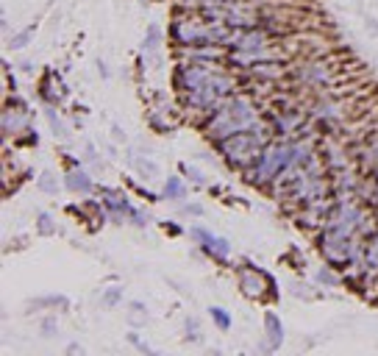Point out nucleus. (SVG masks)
Here are the masks:
<instances>
[{
	"label": "nucleus",
	"instance_id": "2f4dec72",
	"mask_svg": "<svg viewBox=\"0 0 378 356\" xmlns=\"http://www.w3.org/2000/svg\"><path fill=\"white\" fill-rule=\"evenodd\" d=\"M67 353H78V356H81V353H84V348H81V345H75V342H73V345H70V348H67Z\"/></svg>",
	"mask_w": 378,
	"mask_h": 356
},
{
	"label": "nucleus",
	"instance_id": "1a4fd4ad",
	"mask_svg": "<svg viewBox=\"0 0 378 356\" xmlns=\"http://www.w3.org/2000/svg\"><path fill=\"white\" fill-rule=\"evenodd\" d=\"M64 187H67L70 192L89 195L95 184H92V178H89V173H86V170H81V167H73V170H67V176H64Z\"/></svg>",
	"mask_w": 378,
	"mask_h": 356
},
{
	"label": "nucleus",
	"instance_id": "5701e85b",
	"mask_svg": "<svg viewBox=\"0 0 378 356\" xmlns=\"http://www.w3.org/2000/svg\"><path fill=\"white\" fill-rule=\"evenodd\" d=\"M134 165H137V170L145 173V176H158V165L150 162V159H134Z\"/></svg>",
	"mask_w": 378,
	"mask_h": 356
},
{
	"label": "nucleus",
	"instance_id": "7ed1b4c3",
	"mask_svg": "<svg viewBox=\"0 0 378 356\" xmlns=\"http://www.w3.org/2000/svg\"><path fill=\"white\" fill-rule=\"evenodd\" d=\"M292 154H295V142H290V139H273V142H267L264 150H261V156L256 159V165L245 170L248 184H253V187H270V184H273V181L290 167Z\"/></svg>",
	"mask_w": 378,
	"mask_h": 356
},
{
	"label": "nucleus",
	"instance_id": "a211bd4d",
	"mask_svg": "<svg viewBox=\"0 0 378 356\" xmlns=\"http://www.w3.org/2000/svg\"><path fill=\"white\" fill-rule=\"evenodd\" d=\"M123 300V287H109L103 295H100V303L106 309H112V307H117V303Z\"/></svg>",
	"mask_w": 378,
	"mask_h": 356
},
{
	"label": "nucleus",
	"instance_id": "dca6fc26",
	"mask_svg": "<svg viewBox=\"0 0 378 356\" xmlns=\"http://www.w3.org/2000/svg\"><path fill=\"white\" fill-rule=\"evenodd\" d=\"M36 184H39V189H42V192H47V195H56V192L62 189L59 178H56V176H53V173H42Z\"/></svg>",
	"mask_w": 378,
	"mask_h": 356
},
{
	"label": "nucleus",
	"instance_id": "4468645a",
	"mask_svg": "<svg viewBox=\"0 0 378 356\" xmlns=\"http://www.w3.org/2000/svg\"><path fill=\"white\" fill-rule=\"evenodd\" d=\"M128 309H131V312H128V323H131V326H145V323H147V307H145V303L134 300Z\"/></svg>",
	"mask_w": 378,
	"mask_h": 356
},
{
	"label": "nucleus",
	"instance_id": "bb28decb",
	"mask_svg": "<svg viewBox=\"0 0 378 356\" xmlns=\"http://www.w3.org/2000/svg\"><path fill=\"white\" fill-rule=\"evenodd\" d=\"M131 220H134V226H139V228L147 226V215H142V212H137V209L131 212Z\"/></svg>",
	"mask_w": 378,
	"mask_h": 356
},
{
	"label": "nucleus",
	"instance_id": "f257e3e1",
	"mask_svg": "<svg viewBox=\"0 0 378 356\" xmlns=\"http://www.w3.org/2000/svg\"><path fill=\"white\" fill-rule=\"evenodd\" d=\"M267 126V120H261L253 97L248 95H231L226 104H220L214 109L206 120V137L211 142H220L231 134H239V131H253V128H261Z\"/></svg>",
	"mask_w": 378,
	"mask_h": 356
},
{
	"label": "nucleus",
	"instance_id": "423d86ee",
	"mask_svg": "<svg viewBox=\"0 0 378 356\" xmlns=\"http://www.w3.org/2000/svg\"><path fill=\"white\" fill-rule=\"evenodd\" d=\"M100 200H103V209H109L115 217H131L134 212V206L120 189H100Z\"/></svg>",
	"mask_w": 378,
	"mask_h": 356
},
{
	"label": "nucleus",
	"instance_id": "39448f33",
	"mask_svg": "<svg viewBox=\"0 0 378 356\" xmlns=\"http://www.w3.org/2000/svg\"><path fill=\"white\" fill-rule=\"evenodd\" d=\"M239 289H242V295L261 300V298H267V289H273V278L259 268H245V270H239Z\"/></svg>",
	"mask_w": 378,
	"mask_h": 356
},
{
	"label": "nucleus",
	"instance_id": "9b49d317",
	"mask_svg": "<svg viewBox=\"0 0 378 356\" xmlns=\"http://www.w3.org/2000/svg\"><path fill=\"white\" fill-rule=\"evenodd\" d=\"M200 248L209 253L211 259H217V262H226V259L231 257V242H228L226 237H214V234H211Z\"/></svg>",
	"mask_w": 378,
	"mask_h": 356
},
{
	"label": "nucleus",
	"instance_id": "9d476101",
	"mask_svg": "<svg viewBox=\"0 0 378 356\" xmlns=\"http://www.w3.org/2000/svg\"><path fill=\"white\" fill-rule=\"evenodd\" d=\"M264 334H267V342H270V348H281V342H284V326H281V320H279V315L276 312H264Z\"/></svg>",
	"mask_w": 378,
	"mask_h": 356
},
{
	"label": "nucleus",
	"instance_id": "f3484780",
	"mask_svg": "<svg viewBox=\"0 0 378 356\" xmlns=\"http://www.w3.org/2000/svg\"><path fill=\"white\" fill-rule=\"evenodd\" d=\"M209 315H211L214 326H217L220 331H228V329H231V318H228V312H226L223 307H211V309H209Z\"/></svg>",
	"mask_w": 378,
	"mask_h": 356
},
{
	"label": "nucleus",
	"instance_id": "c85d7f7f",
	"mask_svg": "<svg viewBox=\"0 0 378 356\" xmlns=\"http://www.w3.org/2000/svg\"><path fill=\"white\" fill-rule=\"evenodd\" d=\"M184 212H187V215H203V206H200V203H187Z\"/></svg>",
	"mask_w": 378,
	"mask_h": 356
},
{
	"label": "nucleus",
	"instance_id": "20e7f679",
	"mask_svg": "<svg viewBox=\"0 0 378 356\" xmlns=\"http://www.w3.org/2000/svg\"><path fill=\"white\" fill-rule=\"evenodd\" d=\"M234 92H237V78L228 75L226 70H217L211 78H206L200 86L184 92V104H187V109L203 112V115L209 117L220 104H226V100H228Z\"/></svg>",
	"mask_w": 378,
	"mask_h": 356
},
{
	"label": "nucleus",
	"instance_id": "c756f323",
	"mask_svg": "<svg viewBox=\"0 0 378 356\" xmlns=\"http://www.w3.org/2000/svg\"><path fill=\"white\" fill-rule=\"evenodd\" d=\"M112 137H115V142H126V131H123L117 123L112 126Z\"/></svg>",
	"mask_w": 378,
	"mask_h": 356
},
{
	"label": "nucleus",
	"instance_id": "aec40b11",
	"mask_svg": "<svg viewBox=\"0 0 378 356\" xmlns=\"http://www.w3.org/2000/svg\"><path fill=\"white\" fill-rule=\"evenodd\" d=\"M314 281H320V284H326V287H337L340 284V276L331 270V265L329 268H320L317 273H314Z\"/></svg>",
	"mask_w": 378,
	"mask_h": 356
},
{
	"label": "nucleus",
	"instance_id": "f03ea898",
	"mask_svg": "<svg viewBox=\"0 0 378 356\" xmlns=\"http://www.w3.org/2000/svg\"><path fill=\"white\" fill-rule=\"evenodd\" d=\"M273 126H261V128H253V131H239V134H231L226 139L217 142L220 154L226 156L228 167H237V170H248L256 165V159L261 156V150L267 142H273Z\"/></svg>",
	"mask_w": 378,
	"mask_h": 356
},
{
	"label": "nucleus",
	"instance_id": "412c9836",
	"mask_svg": "<svg viewBox=\"0 0 378 356\" xmlns=\"http://www.w3.org/2000/svg\"><path fill=\"white\" fill-rule=\"evenodd\" d=\"M39 331H42V337H45V340L56 337V331H59V320L53 318V315H50V318H45V320H42V326H39Z\"/></svg>",
	"mask_w": 378,
	"mask_h": 356
},
{
	"label": "nucleus",
	"instance_id": "ddd939ff",
	"mask_svg": "<svg viewBox=\"0 0 378 356\" xmlns=\"http://www.w3.org/2000/svg\"><path fill=\"white\" fill-rule=\"evenodd\" d=\"M184 192H187V187H184V181L178 178V176H170L167 181H165V198H170V200H178V198H184Z\"/></svg>",
	"mask_w": 378,
	"mask_h": 356
},
{
	"label": "nucleus",
	"instance_id": "2eb2a0df",
	"mask_svg": "<svg viewBox=\"0 0 378 356\" xmlns=\"http://www.w3.org/2000/svg\"><path fill=\"white\" fill-rule=\"evenodd\" d=\"M36 231H39L42 237H53V234H56V223H53V215H50V212H39V217H36Z\"/></svg>",
	"mask_w": 378,
	"mask_h": 356
},
{
	"label": "nucleus",
	"instance_id": "7c9ffc66",
	"mask_svg": "<svg viewBox=\"0 0 378 356\" xmlns=\"http://www.w3.org/2000/svg\"><path fill=\"white\" fill-rule=\"evenodd\" d=\"M34 67H36L34 62H23V64H20V70H23L25 75H31V73H34Z\"/></svg>",
	"mask_w": 378,
	"mask_h": 356
},
{
	"label": "nucleus",
	"instance_id": "f8f14e48",
	"mask_svg": "<svg viewBox=\"0 0 378 356\" xmlns=\"http://www.w3.org/2000/svg\"><path fill=\"white\" fill-rule=\"evenodd\" d=\"M322 162H326V167L334 170V173L345 170V167H348L345 147H340V145H326V147H322Z\"/></svg>",
	"mask_w": 378,
	"mask_h": 356
},
{
	"label": "nucleus",
	"instance_id": "cd10ccee",
	"mask_svg": "<svg viewBox=\"0 0 378 356\" xmlns=\"http://www.w3.org/2000/svg\"><path fill=\"white\" fill-rule=\"evenodd\" d=\"M128 340H131V342H134V345H137V348H139V351H142V353H150V345H145V342H142V340H139V337H137V334H134V331H131V334H128Z\"/></svg>",
	"mask_w": 378,
	"mask_h": 356
},
{
	"label": "nucleus",
	"instance_id": "a878e982",
	"mask_svg": "<svg viewBox=\"0 0 378 356\" xmlns=\"http://www.w3.org/2000/svg\"><path fill=\"white\" fill-rule=\"evenodd\" d=\"M184 173L192 178V184H198V187H206V178H203V173H200V170H195V167L184 165Z\"/></svg>",
	"mask_w": 378,
	"mask_h": 356
},
{
	"label": "nucleus",
	"instance_id": "0eeeda50",
	"mask_svg": "<svg viewBox=\"0 0 378 356\" xmlns=\"http://www.w3.org/2000/svg\"><path fill=\"white\" fill-rule=\"evenodd\" d=\"M295 75L303 81V84H311V86H322L329 81V67L322 62H309L303 64L300 70H295Z\"/></svg>",
	"mask_w": 378,
	"mask_h": 356
},
{
	"label": "nucleus",
	"instance_id": "6e6552de",
	"mask_svg": "<svg viewBox=\"0 0 378 356\" xmlns=\"http://www.w3.org/2000/svg\"><path fill=\"white\" fill-rule=\"evenodd\" d=\"M25 128H28V109L12 112V106H6V112H3V134L6 137H17Z\"/></svg>",
	"mask_w": 378,
	"mask_h": 356
},
{
	"label": "nucleus",
	"instance_id": "b1692460",
	"mask_svg": "<svg viewBox=\"0 0 378 356\" xmlns=\"http://www.w3.org/2000/svg\"><path fill=\"white\" fill-rule=\"evenodd\" d=\"M31 36H34V28H25L23 34H17V36H12V47H14V50H20V47H25V45L31 42Z\"/></svg>",
	"mask_w": 378,
	"mask_h": 356
},
{
	"label": "nucleus",
	"instance_id": "6ab92c4d",
	"mask_svg": "<svg viewBox=\"0 0 378 356\" xmlns=\"http://www.w3.org/2000/svg\"><path fill=\"white\" fill-rule=\"evenodd\" d=\"M158 39H161V28L158 25H150L147 28V36L142 42V50H147V54H156L158 50Z\"/></svg>",
	"mask_w": 378,
	"mask_h": 356
},
{
	"label": "nucleus",
	"instance_id": "4be33fe9",
	"mask_svg": "<svg viewBox=\"0 0 378 356\" xmlns=\"http://www.w3.org/2000/svg\"><path fill=\"white\" fill-rule=\"evenodd\" d=\"M47 123H50V128L56 131V137H67V128H64V123H62V117L56 115V112H47Z\"/></svg>",
	"mask_w": 378,
	"mask_h": 356
},
{
	"label": "nucleus",
	"instance_id": "393cba45",
	"mask_svg": "<svg viewBox=\"0 0 378 356\" xmlns=\"http://www.w3.org/2000/svg\"><path fill=\"white\" fill-rule=\"evenodd\" d=\"M187 340L200 342V326H198V318H187Z\"/></svg>",
	"mask_w": 378,
	"mask_h": 356
}]
</instances>
